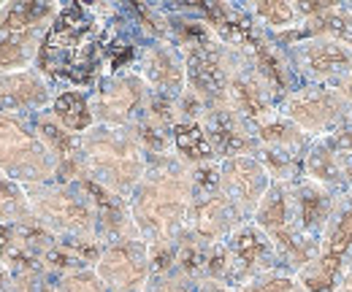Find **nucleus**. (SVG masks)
<instances>
[{
    "instance_id": "16",
    "label": "nucleus",
    "mask_w": 352,
    "mask_h": 292,
    "mask_svg": "<svg viewBox=\"0 0 352 292\" xmlns=\"http://www.w3.org/2000/svg\"><path fill=\"white\" fill-rule=\"evenodd\" d=\"M144 76L157 89H182L184 84V68L171 49L166 46H149L144 52Z\"/></svg>"
},
{
    "instance_id": "35",
    "label": "nucleus",
    "mask_w": 352,
    "mask_h": 292,
    "mask_svg": "<svg viewBox=\"0 0 352 292\" xmlns=\"http://www.w3.org/2000/svg\"><path fill=\"white\" fill-rule=\"evenodd\" d=\"M339 160H342V173H344V179H350L352 181V152L339 155Z\"/></svg>"
},
{
    "instance_id": "15",
    "label": "nucleus",
    "mask_w": 352,
    "mask_h": 292,
    "mask_svg": "<svg viewBox=\"0 0 352 292\" xmlns=\"http://www.w3.org/2000/svg\"><path fill=\"white\" fill-rule=\"evenodd\" d=\"M228 251H230V265L239 273H252L263 265V260L271 251V238L265 236L261 227H239L230 241H228Z\"/></svg>"
},
{
    "instance_id": "34",
    "label": "nucleus",
    "mask_w": 352,
    "mask_h": 292,
    "mask_svg": "<svg viewBox=\"0 0 352 292\" xmlns=\"http://www.w3.org/2000/svg\"><path fill=\"white\" fill-rule=\"evenodd\" d=\"M198 292H230V287H225L222 282L209 279V282H204V284H201V290H198Z\"/></svg>"
},
{
    "instance_id": "11",
    "label": "nucleus",
    "mask_w": 352,
    "mask_h": 292,
    "mask_svg": "<svg viewBox=\"0 0 352 292\" xmlns=\"http://www.w3.org/2000/svg\"><path fill=\"white\" fill-rule=\"evenodd\" d=\"M187 79L201 95H217L225 87V63L220 49L204 36L187 41Z\"/></svg>"
},
{
    "instance_id": "5",
    "label": "nucleus",
    "mask_w": 352,
    "mask_h": 292,
    "mask_svg": "<svg viewBox=\"0 0 352 292\" xmlns=\"http://www.w3.org/2000/svg\"><path fill=\"white\" fill-rule=\"evenodd\" d=\"M350 251H352V203L333 219V225H331V230H328V236H325L320 251L314 254V260L298 271L301 287L307 292H333L336 290V279H339V273H342L344 260H347Z\"/></svg>"
},
{
    "instance_id": "29",
    "label": "nucleus",
    "mask_w": 352,
    "mask_h": 292,
    "mask_svg": "<svg viewBox=\"0 0 352 292\" xmlns=\"http://www.w3.org/2000/svg\"><path fill=\"white\" fill-rule=\"evenodd\" d=\"M57 292H109L95 271H71L60 279Z\"/></svg>"
},
{
    "instance_id": "31",
    "label": "nucleus",
    "mask_w": 352,
    "mask_h": 292,
    "mask_svg": "<svg viewBox=\"0 0 352 292\" xmlns=\"http://www.w3.org/2000/svg\"><path fill=\"white\" fill-rule=\"evenodd\" d=\"M8 292H57V287L52 290L38 273H25L8 284Z\"/></svg>"
},
{
    "instance_id": "32",
    "label": "nucleus",
    "mask_w": 352,
    "mask_h": 292,
    "mask_svg": "<svg viewBox=\"0 0 352 292\" xmlns=\"http://www.w3.org/2000/svg\"><path fill=\"white\" fill-rule=\"evenodd\" d=\"M149 292H192V287L187 276H163L155 287H149Z\"/></svg>"
},
{
    "instance_id": "38",
    "label": "nucleus",
    "mask_w": 352,
    "mask_h": 292,
    "mask_svg": "<svg viewBox=\"0 0 352 292\" xmlns=\"http://www.w3.org/2000/svg\"><path fill=\"white\" fill-rule=\"evenodd\" d=\"M350 149H352V146H350Z\"/></svg>"
},
{
    "instance_id": "36",
    "label": "nucleus",
    "mask_w": 352,
    "mask_h": 292,
    "mask_svg": "<svg viewBox=\"0 0 352 292\" xmlns=\"http://www.w3.org/2000/svg\"><path fill=\"white\" fill-rule=\"evenodd\" d=\"M339 292H352V268H347L339 279Z\"/></svg>"
},
{
    "instance_id": "17",
    "label": "nucleus",
    "mask_w": 352,
    "mask_h": 292,
    "mask_svg": "<svg viewBox=\"0 0 352 292\" xmlns=\"http://www.w3.org/2000/svg\"><path fill=\"white\" fill-rule=\"evenodd\" d=\"M46 16H52V8L44 3L6 5L3 14H0V36H30Z\"/></svg>"
},
{
    "instance_id": "20",
    "label": "nucleus",
    "mask_w": 352,
    "mask_h": 292,
    "mask_svg": "<svg viewBox=\"0 0 352 292\" xmlns=\"http://www.w3.org/2000/svg\"><path fill=\"white\" fill-rule=\"evenodd\" d=\"M85 190H87V195L92 198V203H95V209H98V219H100V225L106 227V230H111V233H122L125 227H128V214H125V206L114 198V192L111 190H106L103 184H98V181H85Z\"/></svg>"
},
{
    "instance_id": "2",
    "label": "nucleus",
    "mask_w": 352,
    "mask_h": 292,
    "mask_svg": "<svg viewBox=\"0 0 352 292\" xmlns=\"http://www.w3.org/2000/svg\"><path fill=\"white\" fill-rule=\"evenodd\" d=\"M187 206H190V181L184 179V173L157 170L135 187L133 219L144 236H149L157 244H168V238L184 222Z\"/></svg>"
},
{
    "instance_id": "14",
    "label": "nucleus",
    "mask_w": 352,
    "mask_h": 292,
    "mask_svg": "<svg viewBox=\"0 0 352 292\" xmlns=\"http://www.w3.org/2000/svg\"><path fill=\"white\" fill-rule=\"evenodd\" d=\"M49 100L46 84L36 74H8L0 76V111L38 109Z\"/></svg>"
},
{
    "instance_id": "24",
    "label": "nucleus",
    "mask_w": 352,
    "mask_h": 292,
    "mask_svg": "<svg viewBox=\"0 0 352 292\" xmlns=\"http://www.w3.org/2000/svg\"><path fill=\"white\" fill-rule=\"evenodd\" d=\"M28 214H30V201L25 195V190L0 173V219H19V222H28Z\"/></svg>"
},
{
    "instance_id": "22",
    "label": "nucleus",
    "mask_w": 352,
    "mask_h": 292,
    "mask_svg": "<svg viewBox=\"0 0 352 292\" xmlns=\"http://www.w3.org/2000/svg\"><path fill=\"white\" fill-rule=\"evenodd\" d=\"M176 149L187 160H209L214 155L206 130L201 125H195V122H187V125L176 127Z\"/></svg>"
},
{
    "instance_id": "18",
    "label": "nucleus",
    "mask_w": 352,
    "mask_h": 292,
    "mask_svg": "<svg viewBox=\"0 0 352 292\" xmlns=\"http://www.w3.org/2000/svg\"><path fill=\"white\" fill-rule=\"evenodd\" d=\"M225 92H228V98H230V103H233L236 111H241V114L258 120L261 125L271 117L265 92L252 82V79H247V76H233V79L228 82V89H225Z\"/></svg>"
},
{
    "instance_id": "19",
    "label": "nucleus",
    "mask_w": 352,
    "mask_h": 292,
    "mask_svg": "<svg viewBox=\"0 0 352 292\" xmlns=\"http://www.w3.org/2000/svg\"><path fill=\"white\" fill-rule=\"evenodd\" d=\"M296 209H298V222L304 233L320 230L328 216H331V198L325 195V190H320L317 184H307L298 190L296 198Z\"/></svg>"
},
{
    "instance_id": "23",
    "label": "nucleus",
    "mask_w": 352,
    "mask_h": 292,
    "mask_svg": "<svg viewBox=\"0 0 352 292\" xmlns=\"http://www.w3.org/2000/svg\"><path fill=\"white\" fill-rule=\"evenodd\" d=\"M38 133H41V138H44V146L60 160V163H76L74 152H76L79 141L74 138V133H68L65 127L54 125V122H49V120H41V122H38Z\"/></svg>"
},
{
    "instance_id": "7",
    "label": "nucleus",
    "mask_w": 352,
    "mask_h": 292,
    "mask_svg": "<svg viewBox=\"0 0 352 292\" xmlns=\"http://www.w3.org/2000/svg\"><path fill=\"white\" fill-rule=\"evenodd\" d=\"M98 279L109 292H141L149 279V249L141 241H117L98 257Z\"/></svg>"
},
{
    "instance_id": "33",
    "label": "nucleus",
    "mask_w": 352,
    "mask_h": 292,
    "mask_svg": "<svg viewBox=\"0 0 352 292\" xmlns=\"http://www.w3.org/2000/svg\"><path fill=\"white\" fill-rule=\"evenodd\" d=\"M8 249H11V230L6 225H0V260L8 254Z\"/></svg>"
},
{
    "instance_id": "30",
    "label": "nucleus",
    "mask_w": 352,
    "mask_h": 292,
    "mask_svg": "<svg viewBox=\"0 0 352 292\" xmlns=\"http://www.w3.org/2000/svg\"><path fill=\"white\" fill-rule=\"evenodd\" d=\"M255 14L263 19L265 25H271V27H287V25L296 22L298 5L293 8L290 3H258L255 5Z\"/></svg>"
},
{
    "instance_id": "1",
    "label": "nucleus",
    "mask_w": 352,
    "mask_h": 292,
    "mask_svg": "<svg viewBox=\"0 0 352 292\" xmlns=\"http://www.w3.org/2000/svg\"><path fill=\"white\" fill-rule=\"evenodd\" d=\"M98 54H100L98 19L92 16L89 8L74 3L54 16V25L38 54V65L49 76L87 84L92 82Z\"/></svg>"
},
{
    "instance_id": "25",
    "label": "nucleus",
    "mask_w": 352,
    "mask_h": 292,
    "mask_svg": "<svg viewBox=\"0 0 352 292\" xmlns=\"http://www.w3.org/2000/svg\"><path fill=\"white\" fill-rule=\"evenodd\" d=\"M261 138L271 146H298L304 141V130L290 120H268L261 125Z\"/></svg>"
},
{
    "instance_id": "37",
    "label": "nucleus",
    "mask_w": 352,
    "mask_h": 292,
    "mask_svg": "<svg viewBox=\"0 0 352 292\" xmlns=\"http://www.w3.org/2000/svg\"><path fill=\"white\" fill-rule=\"evenodd\" d=\"M8 284H11V282H8V271L0 265V290H3V287H8Z\"/></svg>"
},
{
    "instance_id": "13",
    "label": "nucleus",
    "mask_w": 352,
    "mask_h": 292,
    "mask_svg": "<svg viewBox=\"0 0 352 292\" xmlns=\"http://www.w3.org/2000/svg\"><path fill=\"white\" fill-rule=\"evenodd\" d=\"M236 216H239V209L225 195H206L192 209V225H195L198 238L217 241L233 230V225L239 222Z\"/></svg>"
},
{
    "instance_id": "3",
    "label": "nucleus",
    "mask_w": 352,
    "mask_h": 292,
    "mask_svg": "<svg viewBox=\"0 0 352 292\" xmlns=\"http://www.w3.org/2000/svg\"><path fill=\"white\" fill-rule=\"evenodd\" d=\"M89 170L95 173L98 184L111 192H128L141 184L144 176V155L138 141L120 130H98L82 141Z\"/></svg>"
},
{
    "instance_id": "8",
    "label": "nucleus",
    "mask_w": 352,
    "mask_h": 292,
    "mask_svg": "<svg viewBox=\"0 0 352 292\" xmlns=\"http://www.w3.org/2000/svg\"><path fill=\"white\" fill-rule=\"evenodd\" d=\"M220 184L225 198L239 211H258L268 192V173L255 157H228L220 168Z\"/></svg>"
},
{
    "instance_id": "27",
    "label": "nucleus",
    "mask_w": 352,
    "mask_h": 292,
    "mask_svg": "<svg viewBox=\"0 0 352 292\" xmlns=\"http://www.w3.org/2000/svg\"><path fill=\"white\" fill-rule=\"evenodd\" d=\"M241 292H307L301 287L298 279L290 276H279V273H261L255 279H250Z\"/></svg>"
},
{
    "instance_id": "4",
    "label": "nucleus",
    "mask_w": 352,
    "mask_h": 292,
    "mask_svg": "<svg viewBox=\"0 0 352 292\" xmlns=\"http://www.w3.org/2000/svg\"><path fill=\"white\" fill-rule=\"evenodd\" d=\"M0 170L11 179L30 181L52 176L49 149L8 114H0Z\"/></svg>"
},
{
    "instance_id": "21",
    "label": "nucleus",
    "mask_w": 352,
    "mask_h": 292,
    "mask_svg": "<svg viewBox=\"0 0 352 292\" xmlns=\"http://www.w3.org/2000/svg\"><path fill=\"white\" fill-rule=\"evenodd\" d=\"M52 109H54V117L60 120V125L68 133H85L92 127V120H95L85 95H79V92H63Z\"/></svg>"
},
{
    "instance_id": "6",
    "label": "nucleus",
    "mask_w": 352,
    "mask_h": 292,
    "mask_svg": "<svg viewBox=\"0 0 352 292\" xmlns=\"http://www.w3.org/2000/svg\"><path fill=\"white\" fill-rule=\"evenodd\" d=\"M350 100L344 89L336 87H311L301 89L287 103L290 122L307 130V133H328L333 127H342L350 117Z\"/></svg>"
},
{
    "instance_id": "28",
    "label": "nucleus",
    "mask_w": 352,
    "mask_h": 292,
    "mask_svg": "<svg viewBox=\"0 0 352 292\" xmlns=\"http://www.w3.org/2000/svg\"><path fill=\"white\" fill-rule=\"evenodd\" d=\"M30 36H0V71L16 68L28 60Z\"/></svg>"
},
{
    "instance_id": "12",
    "label": "nucleus",
    "mask_w": 352,
    "mask_h": 292,
    "mask_svg": "<svg viewBox=\"0 0 352 292\" xmlns=\"http://www.w3.org/2000/svg\"><path fill=\"white\" fill-rule=\"evenodd\" d=\"M301 60L317 79H350L352 46L339 38H317L304 43Z\"/></svg>"
},
{
    "instance_id": "9",
    "label": "nucleus",
    "mask_w": 352,
    "mask_h": 292,
    "mask_svg": "<svg viewBox=\"0 0 352 292\" xmlns=\"http://www.w3.org/2000/svg\"><path fill=\"white\" fill-rule=\"evenodd\" d=\"M33 211L41 216V222L65 230V233H76V236H89L95 227V216L87 209L85 201H79L71 192L63 190H41L30 195Z\"/></svg>"
},
{
    "instance_id": "26",
    "label": "nucleus",
    "mask_w": 352,
    "mask_h": 292,
    "mask_svg": "<svg viewBox=\"0 0 352 292\" xmlns=\"http://www.w3.org/2000/svg\"><path fill=\"white\" fill-rule=\"evenodd\" d=\"M309 176L314 181H339L344 173H342V160L336 152L331 149H314L311 157H309Z\"/></svg>"
},
{
    "instance_id": "10",
    "label": "nucleus",
    "mask_w": 352,
    "mask_h": 292,
    "mask_svg": "<svg viewBox=\"0 0 352 292\" xmlns=\"http://www.w3.org/2000/svg\"><path fill=\"white\" fill-rule=\"evenodd\" d=\"M141 103H144V82L138 76H120L98 92L95 114L106 125H122L135 114Z\"/></svg>"
}]
</instances>
